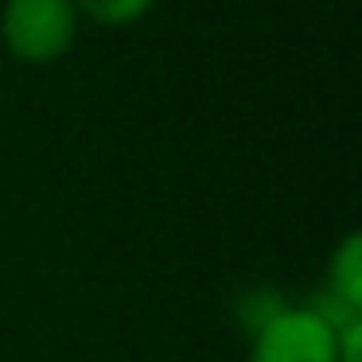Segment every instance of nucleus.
Listing matches in <instances>:
<instances>
[{"mask_svg":"<svg viewBox=\"0 0 362 362\" xmlns=\"http://www.w3.org/2000/svg\"><path fill=\"white\" fill-rule=\"evenodd\" d=\"M343 308H281L265 315L250 343V362H339Z\"/></svg>","mask_w":362,"mask_h":362,"instance_id":"1","label":"nucleus"},{"mask_svg":"<svg viewBox=\"0 0 362 362\" xmlns=\"http://www.w3.org/2000/svg\"><path fill=\"white\" fill-rule=\"evenodd\" d=\"M78 8L74 0H4L0 35L12 59L47 66L63 59L78 40Z\"/></svg>","mask_w":362,"mask_h":362,"instance_id":"2","label":"nucleus"},{"mask_svg":"<svg viewBox=\"0 0 362 362\" xmlns=\"http://www.w3.org/2000/svg\"><path fill=\"white\" fill-rule=\"evenodd\" d=\"M327 288H331V308L362 312V242H358V234H346L339 242V250L331 253Z\"/></svg>","mask_w":362,"mask_h":362,"instance_id":"3","label":"nucleus"},{"mask_svg":"<svg viewBox=\"0 0 362 362\" xmlns=\"http://www.w3.org/2000/svg\"><path fill=\"white\" fill-rule=\"evenodd\" d=\"M156 0H74L82 20L90 24H102V28H129L136 20H144L152 12Z\"/></svg>","mask_w":362,"mask_h":362,"instance_id":"4","label":"nucleus"}]
</instances>
